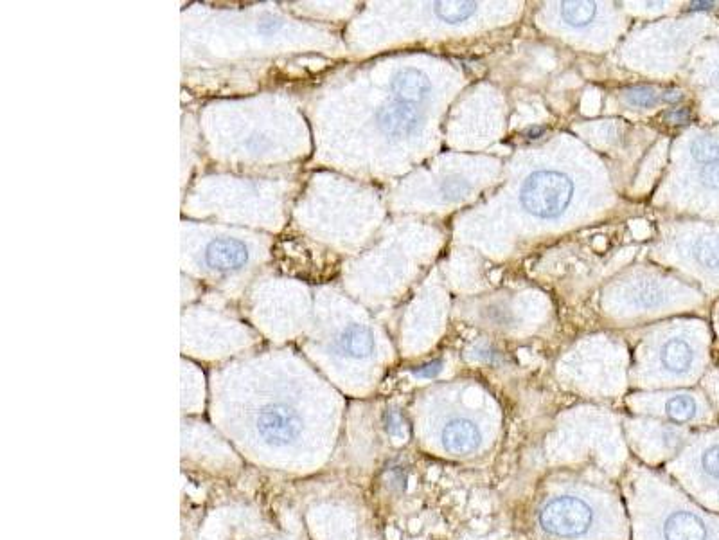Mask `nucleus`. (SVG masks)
Listing matches in <instances>:
<instances>
[{
    "label": "nucleus",
    "mask_w": 719,
    "mask_h": 540,
    "mask_svg": "<svg viewBox=\"0 0 719 540\" xmlns=\"http://www.w3.org/2000/svg\"><path fill=\"white\" fill-rule=\"evenodd\" d=\"M574 191V182L563 171L536 170L522 184L520 204L529 215L554 220L567 211Z\"/></svg>",
    "instance_id": "f257e3e1"
},
{
    "label": "nucleus",
    "mask_w": 719,
    "mask_h": 540,
    "mask_svg": "<svg viewBox=\"0 0 719 540\" xmlns=\"http://www.w3.org/2000/svg\"><path fill=\"white\" fill-rule=\"evenodd\" d=\"M592 504L577 495H558L543 504L540 526L545 533L560 539H579L594 528Z\"/></svg>",
    "instance_id": "f03ea898"
},
{
    "label": "nucleus",
    "mask_w": 719,
    "mask_h": 540,
    "mask_svg": "<svg viewBox=\"0 0 719 540\" xmlns=\"http://www.w3.org/2000/svg\"><path fill=\"white\" fill-rule=\"evenodd\" d=\"M256 432L272 447H288L301 438L302 418L286 404H268L256 414Z\"/></svg>",
    "instance_id": "7ed1b4c3"
},
{
    "label": "nucleus",
    "mask_w": 719,
    "mask_h": 540,
    "mask_svg": "<svg viewBox=\"0 0 719 540\" xmlns=\"http://www.w3.org/2000/svg\"><path fill=\"white\" fill-rule=\"evenodd\" d=\"M247 245L236 238H214L204 252L205 267L218 274H231L243 269L249 261Z\"/></svg>",
    "instance_id": "20e7f679"
},
{
    "label": "nucleus",
    "mask_w": 719,
    "mask_h": 540,
    "mask_svg": "<svg viewBox=\"0 0 719 540\" xmlns=\"http://www.w3.org/2000/svg\"><path fill=\"white\" fill-rule=\"evenodd\" d=\"M374 119L383 135L400 139L418 130V126L421 125V112L414 105L392 101L378 108Z\"/></svg>",
    "instance_id": "39448f33"
},
{
    "label": "nucleus",
    "mask_w": 719,
    "mask_h": 540,
    "mask_svg": "<svg viewBox=\"0 0 719 540\" xmlns=\"http://www.w3.org/2000/svg\"><path fill=\"white\" fill-rule=\"evenodd\" d=\"M693 454L698 486L719 503V436L703 440Z\"/></svg>",
    "instance_id": "423d86ee"
},
{
    "label": "nucleus",
    "mask_w": 719,
    "mask_h": 540,
    "mask_svg": "<svg viewBox=\"0 0 719 540\" xmlns=\"http://www.w3.org/2000/svg\"><path fill=\"white\" fill-rule=\"evenodd\" d=\"M441 443L443 449L450 454L457 456H466L479 449L482 443V434H480L479 425L468 420V418H452L450 422H446L441 429Z\"/></svg>",
    "instance_id": "0eeeda50"
},
{
    "label": "nucleus",
    "mask_w": 719,
    "mask_h": 540,
    "mask_svg": "<svg viewBox=\"0 0 719 540\" xmlns=\"http://www.w3.org/2000/svg\"><path fill=\"white\" fill-rule=\"evenodd\" d=\"M391 92L396 101L416 107L419 103L427 101L432 92V83L419 69L407 67L392 76Z\"/></svg>",
    "instance_id": "6e6552de"
},
{
    "label": "nucleus",
    "mask_w": 719,
    "mask_h": 540,
    "mask_svg": "<svg viewBox=\"0 0 719 540\" xmlns=\"http://www.w3.org/2000/svg\"><path fill=\"white\" fill-rule=\"evenodd\" d=\"M338 353L349 359H365L374 351V335L369 328L351 324L338 333L333 341Z\"/></svg>",
    "instance_id": "1a4fd4ad"
},
{
    "label": "nucleus",
    "mask_w": 719,
    "mask_h": 540,
    "mask_svg": "<svg viewBox=\"0 0 719 540\" xmlns=\"http://www.w3.org/2000/svg\"><path fill=\"white\" fill-rule=\"evenodd\" d=\"M660 362L669 373L684 375L693 368V346L684 339H671L664 344V348L660 351Z\"/></svg>",
    "instance_id": "9d476101"
},
{
    "label": "nucleus",
    "mask_w": 719,
    "mask_h": 540,
    "mask_svg": "<svg viewBox=\"0 0 719 540\" xmlns=\"http://www.w3.org/2000/svg\"><path fill=\"white\" fill-rule=\"evenodd\" d=\"M479 9L477 2H435L434 13L448 24H461L464 20L473 17Z\"/></svg>",
    "instance_id": "9b49d317"
},
{
    "label": "nucleus",
    "mask_w": 719,
    "mask_h": 540,
    "mask_svg": "<svg viewBox=\"0 0 719 540\" xmlns=\"http://www.w3.org/2000/svg\"><path fill=\"white\" fill-rule=\"evenodd\" d=\"M597 6L594 2H563L561 17L570 27H586L594 22Z\"/></svg>",
    "instance_id": "f8f14e48"
},
{
    "label": "nucleus",
    "mask_w": 719,
    "mask_h": 540,
    "mask_svg": "<svg viewBox=\"0 0 719 540\" xmlns=\"http://www.w3.org/2000/svg\"><path fill=\"white\" fill-rule=\"evenodd\" d=\"M666 414L675 422H691L700 414V405L694 396L676 395L667 400Z\"/></svg>",
    "instance_id": "ddd939ff"
},
{
    "label": "nucleus",
    "mask_w": 719,
    "mask_h": 540,
    "mask_svg": "<svg viewBox=\"0 0 719 540\" xmlns=\"http://www.w3.org/2000/svg\"><path fill=\"white\" fill-rule=\"evenodd\" d=\"M694 258L705 269H719V238H700L694 243Z\"/></svg>",
    "instance_id": "4468645a"
},
{
    "label": "nucleus",
    "mask_w": 719,
    "mask_h": 540,
    "mask_svg": "<svg viewBox=\"0 0 719 540\" xmlns=\"http://www.w3.org/2000/svg\"><path fill=\"white\" fill-rule=\"evenodd\" d=\"M691 155L696 162H700L703 166L719 162V139L718 137H698L691 144Z\"/></svg>",
    "instance_id": "2eb2a0df"
},
{
    "label": "nucleus",
    "mask_w": 719,
    "mask_h": 540,
    "mask_svg": "<svg viewBox=\"0 0 719 540\" xmlns=\"http://www.w3.org/2000/svg\"><path fill=\"white\" fill-rule=\"evenodd\" d=\"M624 98L633 105V107L651 108L658 105L662 101V96L657 94V90L648 85H637L624 90Z\"/></svg>",
    "instance_id": "dca6fc26"
},
{
    "label": "nucleus",
    "mask_w": 719,
    "mask_h": 540,
    "mask_svg": "<svg viewBox=\"0 0 719 540\" xmlns=\"http://www.w3.org/2000/svg\"><path fill=\"white\" fill-rule=\"evenodd\" d=\"M470 189L471 186L466 180L453 175V177H448V179L444 180L441 193H443L446 200H457V198L464 197Z\"/></svg>",
    "instance_id": "f3484780"
},
{
    "label": "nucleus",
    "mask_w": 719,
    "mask_h": 540,
    "mask_svg": "<svg viewBox=\"0 0 719 540\" xmlns=\"http://www.w3.org/2000/svg\"><path fill=\"white\" fill-rule=\"evenodd\" d=\"M700 180L705 188L719 189V162L703 166L700 171Z\"/></svg>",
    "instance_id": "a211bd4d"
},
{
    "label": "nucleus",
    "mask_w": 719,
    "mask_h": 540,
    "mask_svg": "<svg viewBox=\"0 0 719 540\" xmlns=\"http://www.w3.org/2000/svg\"><path fill=\"white\" fill-rule=\"evenodd\" d=\"M660 297L662 296H660V292H658L657 288L646 285V287L640 288L637 303L644 306L657 305L658 301H660Z\"/></svg>",
    "instance_id": "6ab92c4d"
},
{
    "label": "nucleus",
    "mask_w": 719,
    "mask_h": 540,
    "mask_svg": "<svg viewBox=\"0 0 719 540\" xmlns=\"http://www.w3.org/2000/svg\"><path fill=\"white\" fill-rule=\"evenodd\" d=\"M283 27V22L277 20L274 17H265L259 20L258 31L259 35L263 36H274L277 31Z\"/></svg>",
    "instance_id": "aec40b11"
},
{
    "label": "nucleus",
    "mask_w": 719,
    "mask_h": 540,
    "mask_svg": "<svg viewBox=\"0 0 719 540\" xmlns=\"http://www.w3.org/2000/svg\"><path fill=\"white\" fill-rule=\"evenodd\" d=\"M664 119L671 125H685L691 119V112H689V108H673L666 112Z\"/></svg>",
    "instance_id": "412c9836"
},
{
    "label": "nucleus",
    "mask_w": 719,
    "mask_h": 540,
    "mask_svg": "<svg viewBox=\"0 0 719 540\" xmlns=\"http://www.w3.org/2000/svg\"><path fill=\"white\" fill-rule=\"evenodd\" d=\"M441 368H443V362L441 360H434V362H430V364H425V366H421V368L414 369V373L418 375V377H435L439 371H441Z\"/></svg>",
    "instance_id": "4be33fe9"
},
{
    "label": "nucleus",
    "mask_w": 719,
    "mask_h": 540,
    "mask_svg": "<svg viewBox=\"0 0 719 540\" xmlns=\"http://www.w3.org/2000/svg\"><path fill=\"white\" fill-rule=\"evenodd\" d=\"M682 99V92L680 90H666L664 94H662V101H667V103H676V101H680Z\"/></svg>",
    "instance_id": "5701e85b"
},
{
    "label": "nucleus",
    "mask_w": 719,
    "mask_h": 540,
    "mask_svg": "<svg viewBox=\"0 0 719 540\" xmlns=\"http://www.w3.org/2000/svg\"><path fill=\"white\" fill-rule=\"evenodd\" d=\"M247 146L258 152V150H263V148L267 146V143H265L263 139H259V137H250L249 141H247Z\"/></svg>",
    "instance_id": "b1692460"
},
{
    "label": "nucleus",
    "mask_w": 719,
    "mask_h": 540,
    "mask_svg": "<svg viewBox=\"0 0 719 540\" xmlns=\"http://www.w3.org/2000/svg\"><path fill=\"white\" fill-rule=\"evenodd\" d=\"M543 132H545V128H542V126H538V128H536V126H533V128H527L524 134L527 135L529 139H538V137H540Z\"/></svg>",
    "instance_id": "393cba45"
},
{
    "label": "nucleus",
    "mask_w": 719,
    "mask_h": 540,
    "mask_svg": "<svg viewBox=\"0 0 719 540\" xmlns=\"http://www.w3.org/2000/svg\"><path fill=\"white\" fill-rule=\"evenodd\" d=\"M712 8H714V4H712V2H693V4H691V9H693V11H705V9Z\"/></svg>",
    "instance_id": "a878e982"
},
{
    "label": "nucleus",
    "mask_w": 719,
    "mask_h": 540,
    "mask_svg": "<svg viewBox=\"0 0 719 540\" xmlns=\"http://www.w3.org/2000/svg\"><path fill=\"white\" fill-rule=\"evenodd\" d=\"M714 80H716V85L719 87V71L716 72V76H714Z\"/></svg>",
    "instance_id": "bb28decb"
}]
</instances>
